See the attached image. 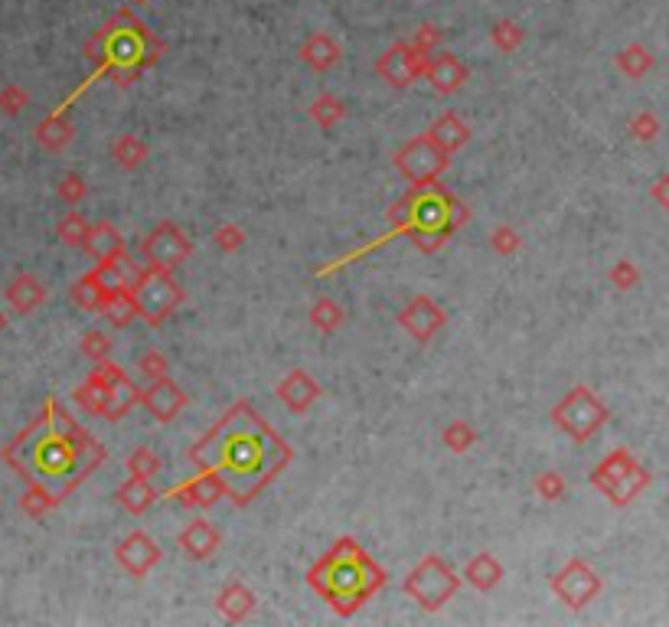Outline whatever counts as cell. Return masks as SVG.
<instances>
[{
    "label": "cell",
    "mask_w": 669,
    "mask_h": 627,
    "mask_svg": "<svg viewBox=\"0 0 669 627\" xmlns=\"http://www.w3.org/2000/svg\"><path fill=\"white\" fill-rule=\"evenodd\" d=\"M7 301H10V307H14L17 314H33L36 307H40L43 301H46V288H43V281L40 278H33V275H17L14 281L7 285Z\"/></svg>",
    "instance_id": "obj_26"
},
{
    "label": "cell",
    "mask_w": 669,
    "mask_h": 627,
    "mask_svg": "<svg viewBox=\"0 0 669 627\" xmlns=\"http://www.w3.org/2000/svg\"><path fill=\"white\" fill-rule=\"evenodd\" d=\"M72 396H76V402H79L89 415H102V418H108V392H105V386H98L95 379H85V383H82L76 392H72Z\"/></svg>",
    "instance_id": "obj_36"
},
{
    "label": "cell",
    "mask_w": 669,
    "mask_h": 627,
    "mask_svg": "<svg viewBox=\"0 0 669 627\" xmlns=\"http://www.w3.org/2000/svg\"><path fill=\"white\" fill-rule=\"evenodd\" d=\"M653 200L660 203L663 209H669V174L653 183Z\"/></svg>",
    "instance_id": "obj_51"
},
{
    "label": "cell",
    "mask_w": 669,
    "mask_h": 627,
    "mask_svg": "<svg viewBox=\"0 0 669 627\" xmlns=\"http://www.w3.org/2000/svg\"><path fill=\"white\" fill-rule=\"evenodd\" d=\"M392 164L412 187H421V183L441 180L444 170L451 167V154L425 131V134H415L412 141H405L399 151H395Z\"/></svg>",
    "instance_id": "obj_8"
},
{
    "label": "cell",
    "mask_w": 669,
    "mask_h": 627,
    "mask_svg": "<svg viewBox=\"0 0 669 627\" xmlns=\"http://www.w3.org/2000/svg\"><path fill=\"white\" fill-rule=\"evenodd\" d=\"M444 321H448V317H444V307H438L428 294H418V298H412L399 311V324L415 343L435 340V334L444 327Z\"/></svg>",
    "instance_id": "obj_14"
},
{
    "label": "cell",
    "mask_w": 669,
    "mask_h": 627,
    "mask_svg": "<svg viewBox=\"0 0 669 627\" xmlns=\"http://www.w3.org/2000/svg\"><path fill=\"white\" fill-rule=\"evenodd\" d=\"M311 118L317 121L320 128L324 131H330V128H337L340 121L346 118V105L340 102L337 95H317L314 102H311Z\"/></svg>",
    "instance_id": "obj_34"
},
{
    "label": "cell",
    "mask_w": 669,
    "mask_h": 627,
    "mask_svg": "<svg viewBox=\"0 0 669 627\" xmlns=\"http://www.w3.org/2000/svg\"><path fill=\"white\" fill-rule=\"evenodd\" d=\"M552 595L565 608L585 611L594 598L601 595V575L591 569L585 559H568L559 572L552 575Z\"/></svg>",
    "instance_id": "obj_10"
},
{
    "label": "cell",
    "mask_w": 669,
    "mask_h": 627,
    "mask_svg": "<svg viewBox=\"0 0 669 627\" xmlns=\"http://www.w3.org/2000/svg\"><path fill=\"white\" fill-rule=\"evenodd\" d=\"M134 298H138L144 321L151 327H157V324H164L167 317L180 307L183 288L177 285V281H173L170 272H164V268H144L141 281L134 285Z\"/></svg>",
    "instance_id": "obj_9"
},
{
    "label": "cell",
    "mask_w": 669,
    "mask_h": 627,
    "mask_svg": "<svg viewBox=\"0 0 669 627\" xmlns=\"http://www.w3.org/2000/svg\"><path fill=\"white\" fill-rule=\"evenodd\" d=\"M164 497L177 500L180 507H187V510H209L213 503L226 497V487H222V481L213 471H200V474H193L190 481L170 487Z\"/></svg>",
    "instance_id": "obj_17"
},
{
    "label": "cell",
    "mask_w": 669,
    "mask_h": 627,
    "mask_svg": "<svg viewBox=\"0 0 669 627\" xmlns=\"http://www.w3.org/2000/svg\"><path fill=\"white\" fill-rule=\"evenodd\" d=\"M27 105H30V95L23 92L20 85H4V89H0V112L4 115H20Z\"/></svg>",
    "instance_id": "obj_44"
},
{
    "label": "cell",
    "mask_w": 669,
    "mask_h": 627,
    "mask_svg": "<svg viewBox=\"0 0 669 627\" xmlns=\"http://www.w3.org/2000/svg\"><path fill=\"white\" fill-rule=\"evenodd\" d=\"M216 245L222 252H239L242 245H245V232L239 229V226H232V223H226V226H219L216 229Z\"/></svg>",
    "instance_id": "obj_48"
},
{
    "label": "cell",
    "mask_w": 669,
    "mask_h": 627,
    "mask_svg": "<svg viewBox=\"0 0 669 627\" xmlns=\"http://www.w3.org/2000/svg\"><path fill=\"white\" fill-rule=\"evenodd\" d=\"M82 249L89 252L95 262H108V258L125 255L128 245H125V236H121V232L111 226V223H95L89 229V239H85Z\"/></svg>",
    "instance_id": "obj_25"
},
{
    "label": "cell",
    "mask_w": 669,
    "mask_h": 627,
    "mask_svg": "<svg viewBox=\"0 0 669 627\" xmlns=\"http://www.w3.org/2000/svg\"><path fill=\"white\" fill-rule=\"evenodd\" d=\"M4 327H7V317H4V311H0V330H4Z\"/></svg>",
    "instance_id": "obj_52"
},
{
    "label": "cell",
    "mask_w": 669,
    "mask_h": 627,
    "mask_svg": "<svg viewBox=\"0 0 669 627\" xmlns=\"http://www.w3.org/2000/svg\"><path fill=\"white\" fill-rule=\"evenodd\" d=\"M85 193H89V187H85V180L79 174H66L59 180V196H63L69 206H79L85 200Z\"/></svg>",
    "instance_id": "obj_47"
},
{
    "label": "cell",
    "mask_w": 669,
    "mask_h": 627,
    "mask_svg": "<svg viewBox=\"0 0 669 627\" xmlns=\"http://www.w3.org/2000/svg\"><path fill=\"white\" fill-rule=\"evenodd\" d=\"M219 546H222V533L209 520H203V516L190 520L187 526H183V533L177 536V549L193 562H203L209 556H216Z\"/></svg>",
    "instance_id": "obj_19"
},
{
    "label": "cell",
    "mask_w": 669,
    "mask_h": 627,
    "mask_svg": "<svg viewBox=\"0 0 669 627\" xmlns=\"http://www.w3.org/2000/svg\"><path fill=\"white\" fill-rule=\"evenodd\" d=\"M503 562L493 556V552H477L474 559L464 565V579L470 588H477V592H493L500 582H503Z\"/></svg>",
    "instance_id": "obj_23"
},
{
    "label": "cell",
    "mask_w": 669,
    "mask_h": 627,
    "mask_svg": "<svg viewBox=\"0 0 669 627\" xmlns=\"http://www.w3.org/2000/svg\"><path fill=\"white\" fill-rule=\"evenodd\" d=\"M102 314L108 317V324L115 327H128L134 317H141V307H138V298H134L131 288H115L108 294V301L102 307Z\"/></svg>",
    "instance_id": "obj_30"
},
{
    "label": "cell",
    "mask_w": 669,
    "mask_h": 627,
    "mask_svg": "<svg viewBox=\"0 0 669 627\" xmlns=\"http://www.w3.org/2000/svg\"><path fill=\"white\" fill-rule=\"evenodd\" d=\"M128 471H131L134 477H147V481H154V477L160 474V458H157V451H154V448H147V445L134 448V451H131V458H128Z\"/></svg>",
    "instance_id": "obj_39"
},
{
    "label": "cell",
    "mask_w": 669,
    "mask_h": 627,
    "mask_svg": "<svg viewBox=\"0 0 669 627\" xmlns=\"http://www.w3.org/2000/svg\"><path fill=\"white\" fill-rule=\"evenodd\" d=\"M56 503L59 500L53 497V490H46L43 484H30V490L20 500V507H23V513H30V516H43V513L53 510Z\"/></svg>",
    "instance_id": "obj_40"
},
{
    "label": "cell",
    "mask_w": 669,
    "mask_h": 627,
    "mask_svg": "<svg viewBox=\"0 0 669 627\" xmlns=\"http://www.w3.org/2000/svg\"><path fill=\"white\" fill-rule=\"evenodd\" d=\"M428 134H431V138H435L448 154L461 151V147L470 141V128H467L464 121L457 118L454 112H444V115L435 121V125L428 128Z\"/></svg>",
    "instance_id": "obj_29"
},
{
    "label": "cell",
    "mask_w": 669,
    "mask_h": 627,
    "mask_svg": "<svg viewBox=\"0 0 669 627\" xmlns=\"http://www.w3.org/2000/svg\"><path fill=\"white\" fill-rule=\"evenodd\" d=\"M115 291L105 281V275L92 268V272H85L76 285H72V301H76L82 311H92V314H102V307L108 301V294Z\"/></svg>",
    "instance_id": "obj_24"
},
{
    "label": "cell",
    "mask_w": 669,
    "mask_h": 627,
    "mask_svg": "<svg viewBox=\"0 0 669 627\" xmlns=\"http://www.w3.org/2000/svg\"><path fill=\"white\" fill-rule=\"evenodd\" d=\"M637 268L630 265V262H617L614 268H611V285L617 288V291H630L637 285Z\"/></svg>",
    "instance_id": "obj_50"
},
{
    "label": "cell",
    "mask_w": 669,
    "mask_h": 627,
    "mask_svg": "<svg viewBox=\"0 0 669 627\" xmlns=\"http://www.w3.org/2000/svg\"><path fill=\"white\" fill-rule=\"evenodd\" d=\"M115 500H118L128 513L141 516V513H147V510L154 507V503L160 500V494L154 490V484L147 481V477H134V474H131L128 481L115 490Z\"/></svg>",
    "instance_id": "obj_27"
},
{
    "label": "cell",
    "mask_w": 669,
    "mask_h": 627,
    "mask_svg": "<svg viewBox=\"0 0 669 627\" xmlns=\"http://www.w3.org/2000/svg\"><path fill=\"white\" fill-rule=\"evenodd\" d=\"M607 405L594 396L588 386H572L565 392V396L555 402L552 409V422L559 432H565L568 438L575 441V445H585L594 435H598V428L607 422Z\"/></svg>",
    "instance_id": "obj_6"
},
{
    "label": "cell",
    "mask_w": 669,
    "mask_h": 627,
    "mask_svg": "<svg viewBox=\"0 0 669 627\" xmlns=\"http://www.w3.org/2000/svg\"><path fill=\"white\" fill-rule=\"evenodd\" d=\"M131 4H147V0H131Z\"/></svg>",
    "instance_id": "obj_53"
},
{
    "label": "cell",
    "mask_w": 669,
    "mask_h": 627,
    "mask_svg": "<svg viewBox=\"0 0 669 627\" xmlns=\"http://www.w3.org/2000/svg\"><path fill=\"white\" fill-rule=\"evenodd\" d=\"M591 487L601 490L614 507H627L640 490L650 487V474L643 471L627 448H617L591 471Z\"/></svg>",
    "instance_id": "obj_7"
},
{
    "label": "cell",
    "mask_w": 669,
    "mask_h": 627,
    "mask_svg": "<svg viewBox=\"0 0 669 627\" xmlns=\"http://www.w3.org/2000/svg\"><path fill=\"white\" fill-rule=\"evenodd\" d=\"M111 161L121 170H138L147 161V144L138 134H118L115 144H111Z\"/></svg>",
    "instance_id": "obj_31"
},
{
    "label": "cell",
    "mask_w": 669,
    "mask_h": 627,
    "mask_svg": "<svg viewBox=\"0 0 669 627\" xmlns=\"http://www.w3.org/2000/svg\"><path fill=\"white\" fill-rule=\"evenodd\" d=\"M89 219H85L79 209H72V213H66L63 219H59V239H63L66 245H85V239H89Z\"/></svg>",
    "instance_id": "obj_38"
},
{
    "label": "cell",
    "mask_w": 669,
    "mask_h": 627,
    "mask_svg": "<svg viewBox=\"0 0 669 627\" xmlns=\"http://www.w3.org/2000/svg\"><path fill=\"white\" fill-rule=\"evenodd\" d=\"M301 59H304V66H311L314 72H330L343 59V46L333 40L330 33L317 30L301 43Z\"/></svg>",
    "instance_id": "obj_22"
},
{
    "label": "cell",
    "mask_w": 669,
    "mask_h": 627,
    "mask_svg": "<svg viewBox=\"0 0 669 627\" xmlns=\"http://www.w3.org/2000/svg\"><path fill=\"white\" fill-rule=\"evenodd\" d=\"M193 255V239L173 223H160L151 236L141 242V258L147 268H164L173 272L177 265H183Z\"/></svg>",
    "instance_id": "obj_11"
},
{
    "label": "cell",
    "mask_w": 669,
    "mask_h": 627,
    "mask_svg": "<svg viewBox=\"0 0 669 627\" xmlns=\"http://www.w3.org/2000/svg\"><path fill=\"white\" fill-rule=\"evenodd\" d=\"M307 585H311L340 618H353V614L386 585V572H382V565L369 556L353 536H343L311 565Z\"/></svg>",
    "instance_id": "obj_3"
},
{
    "label": "cell",
    "mask_w": 669,
    "mask_h": 627,
    "mask_svg": "<svg viewBox=\"0 0 669 627\" xmlns=\"http://www.w3.org/2000/svg\"><path fill=\"white\" fill-rule=\"evenodd\" d=\"M519 245H523V239H519V232L513 229V226H497L490 232V249L497 252V255H516L519 252Z\"/></svg>",
    "instance_id": "obj_42"
},
{
    "label": "cell",
    "mask_w": 669,
    "mask_h": 627,
    "mask_svg": "<svg viewBox=\"0 0 669 627\" xmlns=\"http://www.w3.org/2000/svg\"><path fill=\"white\" fill-rule=\"evenodd\" d=\"M17 441L30 445V467H23V477L30 484H43L46 490H53L56 500L72 494L108 458L105 448L85 428L72 422L53 399L43 405V415L36 418L30 432Z\"/></svg>",
    "instance_id": "obj_2"
},
{
    "label": "cell",
    "mask_w": 669,
    "mask_h": 627,
    "mask_svg": "<svg viewBox=\"0 0 669 627\" xmlns=\"http://www.w3.org/2000/svg\"><path fill=\"white\" fill-rule=\"evenodd\" d=\"M412 43H415L425 56L438 53V49H441V30L435 27V23H421V27L415 30V36H412Z\"/></svg>",
    "instance_id": "obj_46"
},
{
    "label": "cell",
    "mask_w": 669,
    "mask_h": 627,
    "mask_svg": "<svg viewBox=\"0 0 669 627\" xmlns=\"http://www.w3.org/2000/svg\"><path fill=\"white\" fill-rule=\"evenodd\" d=\"M275 392H278V399L288 405L294 415H304L320 399V383L307 370H291L278 383Z\"/></svg>",
    "instance_id": "obj_20"
},
{
    "label": "cell",
    "mask_w": 669,
    "mask_h": 627,
    "mask_svg": "<svg viewBox=\"0 0 669 627\" xmlns=\"http://www.w3.org/2000/svg\"><path fill=\"white\" fill-rule=\"evenodd\" d=\"M138 370H141L144 379H160V376H167L170 363H167V356H164V353L144 350V353H141V360H138Z\"/></svg>",
    "instance_id": "obj_45"
},
{
    "label": "cell",
    "mask_w": 669,
    "mask_h": 627,
    "mask_svg": "<svg viewBox=\"0 0 669 627\" xmlns=\"http://www.w3.org/2000/svg\"><path fill=\"white\" fill-rule=\"evenodd\" d=\"M386 219L389 236H382L379 242L408 236L418 252L431 255L467 223L470 213L448 187H441V180H431L421 183V187H412L399 203H392L386 209Z\"/></svg>",
    "instance_id": "obj_4"
},
{
    "label": "cell",
    "mask_w": 669,
    "mask_h": 627,
    "mask_svg": "<svg viewBox=\"0 0 669 627\" xmlns=\"http://www.w3.org/2000/svg\"><path fill=\"white\" fill-rule=\"evenodd\" d=\"M428 56L415 43H395L376 59V76L392 89H408L418 79H425Z\"/></svg>",
    "instance_id": "obj_12"
},
{
    "label": "cell",
    "mask_w": 669,
    "mask_h": 627,
    "mask_svg": "<svg viewBox=\"0 0 669 627\" xmlns=\"http://www.w3.org/2000/svg\"><path fill=\"white\" fill-rule=\"evenodd\" d=\"M425 79L431 82V89L438 95H454L464 89V82L470 79V69L454 53H448V49H438V53L428 56Z\"/></svg>",
    "instance_id": "obj_18"
},
{
    "label": "cell",
    "mask_w": 669,
    "mask_h": 627,
    "mask_svg": "<svg viewBox=\"0 0 669 627\" xmlns=\"http://www.w3.org/2000/svg\"><path fill=\"white\" fill-rule=\"evenodd\" d=\"M82 353L89 356V360L102 363L111 356V340L102 334V330H89V334L82 337Z\"/></svg>",
    "instance_id": "obj_43"
},
{
    "label": "cell",
    "mask_w": 669,
    "mask_h": 627,
    "mask_svg": "<svg viewBox=\"0 0 669 627\" xmlns=\"http://www.w3.org/2000/svg\"><path fill=\"white\" fill-rule=\"evenodd\" d=\"M255 605H258V598H255V592H252V588L245 585L242 579L226 582V585L219 588V595H216V611H219L226 621H232V624L249 621V618H252V611H255Z\"/></svg>",
    "instance_id": "obj_21"
},
{
    "label": "cell",
    "mask_w": 669,
    "mask_h": 627,
    "mask_svg": "<svg viewBox=\"0 0 669 627\" xmlns=\"http://www.w3.org/2000/svg\"><path fill=\"white\" fill-rule=\"evenodd\" d=\"M441 441H444V448H448V451L464 454V451H470V448L477 445V432L467 422H461V418H454V422L444 425Z\"/></svg>",
    "instance_id": "obj_35"
},
{
    "label": "cell",
    "mask_w": 669,
    "mask_h": 627,
    "mask_svg": "<svg viewBox=\"0 0 669 627\" xmlns=\"http://www.w3.org/2000/svg\"><path fill=\"white\" fill-rule=\"evenodd\" d=\"M523 40H526V30L519 27L516 20L500 17V20L490 23V43L497 46L500 53H516V49L523 46Z\"/></svg>",
    "instance_id": "obj_32"
},
{
    "label": "cell",
    "mask_w": 669,
    "mask_h": 627,
    "mask_svg": "<svg viewBox=\"0 0 669 627\" xmlns=\"http://www.w3.org/2000/svg\"><path fill=\"white\" fill-rule=\"evenodd\" d=\"M536 494L545 503H559L565 497V477L559 471H545L536 477Z\"/></svg>",
    "instance_id": "obj_41"
},
{
    "label": "cell",
    "mask_w": 669,
    "mask_h": 627,
    "mask_svg": "<svg viewBox=\"0 0 669 627\" xmlns=\"http://www.w3.org/2000/svg\"><path fill=\"white\" fill-rule=\"evenodd\" d=\"M72 138H76V128H72V121L66 118L63 108L49 118H43L40 128H36V141H40L46 151H63Z\"/></svg>",
    "instance_id": "obj_28"
},
{
    "label": "cell",
    "mask_w": 669,
    "mask_h": 627,
    "mask_svg": "<svg viewBox=\"0 0 669 627\" xmlns=\"http://www.w3.org/2000/svg\"><path fill=\"white\" fill-rule=\"evenodd\" d=\"M402 592L405 598H412L421 611H441L461 592V579H457V572L441 556L428 552V556L408 572V579L402 582Z\"/></svg>",
    "instance_id": "obj_5"
},
{
    "label": "cell",
    "mask_w": 669,
    "mask_h": 627,
    "mask_svg": "<svg viewBox=\"0 0 669 627\" xmlns=\"http://www.w3.org/2000/svg\"><path fill=\"white\" fill-rule=\"evenodd\" d=\"M190 461L219 477L235 507H249L284 474L294 451L265 422V415H258L249 402H235L190 448Z\"/></svg>",
    "instance_id": "obj_1"
},
{
    "label": "cell",
    "mask_w": 669,
    "mask_h": 627,
    "mask_svg": "<svg viewBox=\"0 0 669 627\" xmlns=\"http://www.w3.org/2000/svg\"><path fill=\"white\" fill-rule=\"evenodd\" d=\"M650 66H653V56L643 46H627V49L617 53V69L630 79H640Z\"/></svg>",
    "instance_id": "obj_37"
},
{
    "label": "cell",
    "mask_w": 669,
    "mask_h": 627,
    "mask_svg": "<svg viewBox=\"0 0 669 627\" xmlns=\"http://www.w3.org/2000/svg\"><path fill=\"white\" fill-rule=\"evenodd\" d=\"M656 131H660V125H656V118L650 112H640L630 118V134H634L637 141H653Z\"/></svg>",
    "instance_id": "obj_49"
},
{
    "label": "cell",
    "mask_w": 669,
    "mask_h": 627,
    "mask_svg": "<svg viewBox=\"0 0 669 627\" xmlns=\"http://www.w3.org/2000/svg\"><path fill=\"white\" fill-rule=\"evenodd\" d=\"M89 379H95V383L105 386V392H108V422H118V418H125L134 405H141L144 392L131 383L128 373L121 370L118 363H111V360L95 363V370L89 373Z\"/></svg>",
    "instance_id": "obj_13"
},
{
    "label": "cell",
    "mask_w": 669,
    "mask_h": 627,
    "mask_svg": "<svg viewBox=\"0 0 669 627\" xmlns=\"http://www.w3.org/2000/svg\"><path fill=\"white\" fill-rule=\"evenodd\" d=\"M343 317H346V311L333 298H317L314 307H311V324L327 337L337 334V330L343 327Z\"/></svg>",
    "instance_id": "obj_33"
},
{
    "label": "cell",
    "mask_w": 669,
    "mask_h": 627,
    "mask_svg": "<svg viewBox=\"0 0 669 627\" xmlns=\"http://www.w3.org/2000/svg\"><path fill=\"white\" fill-rule=\"evenodd\" d=\"M187 402H190L187 392L173 383L170 376L151 379V386H147L144 396H141V405L147 412H151V418H154V422H160V425H170L173 418L187 409Z\"/></svg>",
    "instance_id": "obj_16"
},
{
    "label": "cell",
    "mask_w": 669,
    "mask_h": 627,
    "mask_svg": "<svg viewBox=\"0 0 669 627\" xmlns=\"http://www.w3.org/2000/svg\"><path fill=\"white\" fill-rule=\"evenodd\" d=\"M160 556H164V552H160V546L144 530L128 533L115 546V559H118L121 569L131 575V579H147V575L154 572V565L160 562Z\"/></svg>",
    "instance_id": "obj_15"
}]
</instances>
